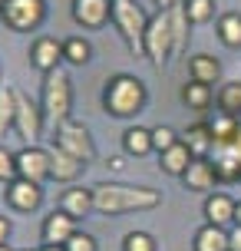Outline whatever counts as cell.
I'll return each instance as SVG.
<instances>
[{
    "label": "cell",
    "mask_w": 241,
    "mask_h": 251,
    "mask_svg": "<svg viewBox=\"0 0 241 251\" xmlns=\"http://www.w3.org/2000/svg\"><path fill=\"white\" fill-rule=\"evenodd\" d=\"M162 201V192L149 185H122V182H99L93 188V205L99 215H126L149 212Z\"/></svg>",
    "instance_id": "obj_1"
},
{
    "label": "cell",
    "mask_w": 241,
    "mask_h": 251,
    "mask_svg": "<svg viewBox=\"0 0 241 251\" xmlns=\"http://www.w3.org/2000/svg\"><path fill=\"white\" fill-rule=\"evenodd\" d=\"M142 106H145V83H142L139 76L116 73L113 79H106L102 109L113 119H132V116L142 113Z\"/></svg>",
    "instance_id": "obj_2"
},
{
    "label": "cell",
    "mask_w": 241,
    "mask_h": 251,
    "mask_svg": "<svg viewBox=\"0 0 241 251\" xmlns=\"http://www.w3.org/2000/svg\"><path fill=\"white\" fill-rule=\"evenodd\" d=\"M149 20L152 17H145L139 0H113V24L136 56H145V30H149Z\"/></svg>",
    "instance_id": "obj_3"
},
{
    "label": "cell",
    "mask_w": 241,
    "mask_h": 251,
    "mask_svg": "<svg viewBox=\"0 0 241 251\" xmlns=\"http://www.w3.org/2000/svg\"><path fill=\"white\" fill-rule=\"evenodd\" d=\"M40 109L50 119L53 129L70 119V109H73V86H70V76H66L63 70H53V73L43 76V100H40Z\"/></svg>",
    "instance_id": "obj_4"
},
{
    "label": "cell",
    "mask_w": 241,
    "mask_h": 251,
    "mask_svg": "<svg viewBox=\"0 0 241 251\" xmlns=\"http://www.w3.org/2000/svg\"><path fill=\"white\" fill-rule=\"evenodd\" d=\"M0 20L17 33H30L47 20V0H0Z\"/></svg>",
    "instance_id": "obj_5"
},
{
    "label": "cell",
    "mask_w": 241,
    "mask_h": 251,
    "mask_svg": "<svg viewBox=\"0 0 241 251\" xmlns=\"http://www.w3.org/2000/svg\"><path fill=\"white\" fill-rule=\"evenodd\" d=\"M145 56L155 63V66H165V63L175 56V43H172V20H169V10H159L149 20V30H145Z\"/></svg>",
    "instance_id": "obj_6"
},
{
    "label": "cell",
    "mask_w": 241,
    "mask_h": 251,
    "mask_svg": "<svg viewBox=\"0 0 241 251\" xmlns=\"http://www.w3.org/2000/svg\"><path fill=\"white\" fill-rule=\"evenodd\" d=\"M53 146L70 152L73 159H79V162H89V159L96 155L93 139H89V129L83 123H73V119H66V123H60L56 129H53Z\"/></svg>",
    "instance_id": "obj_7"
},
{
    "label": "cell",
    "mask_w": 241,
    "mask_h": 251,
    "mask_svg": "<svg viewBox=\"0 0 241 251\" xmlns=\"http://www.w3.org/2000/svg\"><path fill=\"white\" fill-rule=\"evenodd\" d=\"M43 109H37L33 102H30V96H24L20 89H17V116H13V129H17V136L24 139V142H37L40 132H43Z\"/></svg>",
    "instance_id": "obj_8"
},
{
    "label": "cell",
    "mask_w": 241,
    "mask_h": 251,
    "mask_svg": "<svg viewBox=\"0 0 241 251\" xmlns=\"http://www.w3.org/2000/svg\"><path fill=\"white\" fill-rule=\"evenodd\" d=\"M17 178H30L37 185L50 178V152H43L40 146H24L17 152Z\"/></svg>",
    "instance_id": "obj_9"
},
{
    "label": "cell",
    "mask_w": 241,
    "mask_h": 251,
    "mask_svg": "<svg viewBox=\"0 0 241 251\" xmlns=\"http://www.w3.org/2000/svg\"><path fill=\"white\" fill-rule=\"evenodd\" d=\"M40 235H43V245H60V248H63L66 241L76 235V218L66 215L63 208H56V212H50L47 218H43Z\"/></svg>",
    "instance_id": "obj_10"
},
{
    "label": "cell",
    "mask_w": 241,
    "mask_h": 251,
    "mask_svg": "<svg viewBox=\"0 0 241 251\" xmlns=\"http://www.w3.org/2000/svg\"><path fill=\"white\" fill-rule=\"evenodd\" d=\"M113 17V0H73V20L86 30H99Z\"/></svg>",
    "instance_id": "obj_11"
},
{
    "label": "cell",
    "mask_w": 241,
    "mask_h": 251,
    "mask_svg": "<svg viewBox=\"0 0 241 251\" xmlns=\"http://www.w3.org/2000/svg\"><path fill=\"white\" fill-rule=\"evenodd\" d=\"M7 201L17 212H33L43 201V188L30 178H13V182H7Z\"/></svg>",
    "instance_id": "obj_12"
},
{
    "label": "cell",
    "mask_w": 241,
    "mask_h": 251,
    "mask_svg": "<svg viewBox=\"0 0 241 251\" xmlns=\"http://www.w3.org/2000/svg\"><path fill=\"white\" fill-rule=\"evenodd\" d=\"M30 60L37 70L43 73H53V70H60V60H63V43L53 37H40L33 40V47H30Z\"/></svg>",
    "instance_id": "obj_13"
},
{
    "label": "cell",
    "mask_w": 241,
    "mask_h": 251,
    "mask_svg": "<svg viewBox=\"0 0 241 251\" xmlns=\"http://www.w3.org/2000/svg\"><path fill=\"white\" fill-rule=\"evenodd\" d=\"M235 205L238 201L225 195V192H212L208 199H205V225H235Z\"/></svg>",
    "instance_id": "obj_14"
},
{
    "label": "cell",
    "mask_w": 241,
    "mask_h": 251,
    "mask_svg": "<svg viewBox=\"0 0 241 251\" xmlns=\"http://www.w3.org/2000/svg\"><path fill=\"white\" fill-rule=\"evenodd\" d=\"M60 208L73 218H86L89 212H96L93 205V188H79V185H70L66 192H60Z\"/></svg>",
    "instance_id": "obj_15"
},
{
    "label": "cell",
    "mask_w": 241,
    "mask_h": 251,
    "mask_svg": "<svg viewBox=\"0 0 241 251\" xmlns=\"http://www.w3.org/2000/svg\"><path fill=\"white\" fill-rule=\"evenodd\" d=\"M182 182L192 188V192H212L218 182V172H215V162L212 159H195L189 165V172L182 176Z\"/></svg>",
    "instance_id": "obj_16"
},
{
    "label": "cell",
    "mask_w": 241,
    "mask_h": 251,
    "mask_svg": "<svg viewBox=\"0 0 241 251\" xmlns=\"http://www.w3.org/2000/svg\"><path fill=\"white\" fill-rule=\"evenodd\" d=\"M182 142L192 149V155L195 159H208L212 155V149H215V136H212V123H195L185 129V136H182Z\"/></svg>",
    "instance_id": "obj_17"
},
{
    "label": "cell",
    "mask_w": 241,
    "mask_h": 251,
    "mask_svg": "<svg viewBox=\"0 0 241 251\" xmlns=\"http://www.w3.org/2000/svg\"><path fill=\"white\" fill-rule=\"evenodd\" d=\"M83 169L86 165L79 162V159H73L70 152L56 149V146L50 149V178H56V182H76Z\"/></svg>",
    "instance_id": "obj_18"
},
{
    "label": "cell",
    "mask_w": 241,
    "mask_h": 251,
    "mask_svg": "<svg viewBox=\"0 0 241 251\" xmlns=\"http://www.w3.org/2000/svg\"><path fill=\"white\" fill-rule=\"evenodd\" d=\"M159 162H162V169L169 172V176H178V178H182L185 172H189V165L195 162V155H192V149L182 142V139H178L169 152H162V155H159Z\"/></svg>",
    "instance_id": "obj_19"
},
{
    "label": "cell",
    "mask_w": 241,
    "mask_h": 251,
    "mask_svg": "<svg viewBox=\"0 0 241 251\" xmlns=\"http://www.w3.org/2000/svg\"><path fill=\"white\" fill-rule=\"evenodd\" d=\"M192 251H228V231L218 225H202L192 238Z\"/></svg>",
    "instance_id": "obj_20"
},
{
    "label": "cell",
    "mask_w": 241,
    "mask_h": 251,
    "mask_svg": "<svg viewBox=\"0 0 241 251\" xmlns=\"http://www.w3.org/2000/svg\"><path fill=\"white\" fill-rule=\"evenodd\" d=\"M122 149H126L129 155H136V159H142V155L155 152V146H152V129H142V126H129L126 132H122Z\"/></svg>",
    "instance_id": "obj_21"
},
{
    "label": "cell",
    "mask_w": 241,
    "mask_h": 251,
    "mask_svg": "<svg viewBox=\"0 0 241 251\" xmlns=\"http://www.w3.org/2000/svg\"><path fill=\"white\" fill-rule=\"evenodd\" d=\"M189 73L192 79H198V83H218V76H221V63L212 56V53H195L189 60Z\"/></svg>",
    "instance_id": "obj_22"
},
{
    "label": "cell",
    "mask_w": 241,
    "mask_h": 251,
    "mask_svg": "<svg viewBox=\"0 0 241 251\" xmlns=\"http://www.w3.org/2000/svg\"><path fill=\"white\" fill-rule=\"evenodd\" d=\"M169 20H172V43H175V56L185 53V43H189V13H185V3H175L169 10Z\"/></svg>",
    "instance_id": "obj_23"
},
{
    "label": "cell",
    "mask_w": 241,
    "mask_h": 251,
    "mask_svg": "<svg viewBox=\"0 0 241 251\" xmlns=\"http://www.w3.org/2000/svg\"><path fill=\"white\" fill-rule=\"evenodd\" d=\"M182 102L202 113V109H208V106L215 102V93H212V86H208V83L192 79V83H185V89H182Z\"/></svg>",
    "instance_id": "obj_24"
},
{
    "label": "cell",
    "mask_w": 241,
    "mask_h": 251,
    "mask_svg": "<svg viewBox=\"0 0 241 251\" xmlns=\"http://www.w3.org/2000/svg\"><path fill=\"white\" fill-rule=\"evenodd\" d=\"M63 60L73 63V66H86L93 60V47H89L86 37H70L63 43Z\"/></svg>",
    "instance_id": "obj_25"
},
{
    "label": "cell",
    "mask_w": 241,
    "mask_h": 251,
    "mask_svg": "<svg viewBox=\"0 0 241 251\" xmlns=\"http://www.w3.org/2000/svg\"><path fill=\"white\" fill-rule=\"evenodd\" d=\"M218 37H221L225 47L238 50L241 47V13H225V17L218 20Z\"/></svg>",
    "instance_id": "obj_26"
},
{
    "label": "cell",
    "mask_w": 241,
    "mask_h": 251,
    "mask_svg": "<svg viewBox=\"0 0 241 251\" xmlns=\"http://www.w3.org/2000/svg\"><path fill=\"white\" fill-rule=\"evenodd\" d=\"M215 102H218V109H221L225 116H238V119H241V83L221 86V89H218V96H215Z\"/></svg>",
    "instance_id": "obj_27"
},
{
    "label": "cell",
    "mask_w": 241,
    "mask_h": 251,
    "mask_svg": "<svg viewBox=\"0 0 241 251\" xmlns=\"http://www.w3.org/2000/svg\"><path fill=\"white\" fill-rule=\"evenodd\" d=\"M13 116H17V89L0 86V139L13 129Z\"/></svg>",
    "instance_id": "obj_28"
},
{
    "label": "cell",
    "mask_w": 241,
    "mask_h": 251,
    "mask_svg": "<svg viewBox=\"0 0 241 251\" xmlns=\"http://www.w3.org/2000/svg\"><path fill=\"white\" fill-rule=\"evenodd\" d=\"M192 24H208L215 17V0H182Z\"/></svg>",
    "instance_id": "obj_29"
},
{
    "label": "cell",
    "mask_w": 241,
    "mask_h": 251,
    "mask_svg": "<svg viewBox=\"0 0 241 251\" xmlns=\"http://www.w3.org/2000/svg\"><path fill=\"white\" fill-rule=\"evenodd\" d=\"M122 251H159V245L149 231H129L122 238Z\"/></svg>",
    "instance_id": "obj_30"
},
{
    "label": "cell",
    "mask_w": 241,
    "mask_h": 251,
    "mask_svg": "<svg viewBox=\"0 0 241 251\" xmlns=\"http://www.w3.org/2000/svg\"><path fill=\"white\" fill-rule=\"evenodd\" d=\"M175 142H178V132L172 129V126H155V129H152V146H155V152H159V155H162V152H169Z\"/></svg>",
    "instance_id": "obj_31"
},
{
    "label": "cell",
    "mask_w": 241,
    "mask_h": 251,
    "mask_svg": "<svg viewBox=\"0 0 241 251\" xmlns=\"http://www.w3.org/2000/svg\"><path fill=\"white\" fill-rule=\"evenodd\" d=\"M17 178V152H7L0 146V182H13Z\"/></svg>",
    "instance_id": "obj_32"
},
{
    "label": "cell",
    "mask_w": 241,
    "mask_h": 251,
    "mask_svg": "<svg viewBox=\"0 0 241 251\" xmlns=\"http://www.w3.org/2000/svg\"><path fill=\"white\" fill-rule=\"evenodd\" d=\"M66 251H96V238L93 235H86V231H76L73 238L63 245Z\"/></svg>",
    "instance_id": "obj_33"
},
{
    "label": "cell",
    "mask_w": 241,
    "mask_h": 251,
    "mask_svg": "<svg viewBox=\"0 0 241 251\" xmlns=\"http://www.w3.org/2000/svg\"><path fill=\"white\" fill-rule=\"evenodd\" d=\"M228 251H241V225H235L228 231Z\"/></svg>",
    "instance_id": "obj_34"
},
{
    "label": "cell",
    "mask_w": 241,
    "mask_h": 251,
    "mask_svg": "<svg viewBox=\"0 0 241 251\" xmlns=\"http://www.w3.org/2000/svg\"><path fill=\"white\" fill-rule=\"evenodd\" d=\"M106 165H109L113 172H122V169H126V159H122V155H113V159H106Z\"/></svg>",
    "instance_id": "obj_35"
},
{
    "label": "cell",
    "mask_w": 241,
    "mask_h": 251,
    "mask_svg": "<svg viewBox=\"0 0 241 251\" xmlns=\"http://www.w3.org/2000/svg\"><path fill=\"white\" fill-rule=\"evenodd\" d=\"M7 238H10V222L0 215V245H7Z\"/></svg>",
    "instance_id": "obj_36"
},
{
    "label": "cell",
    "mask_w": 241,
    "mask_h": 251,
    "mask_svg": "<svg viewBox=\"0 0 241 251\" xmlns=\"http://www.w3.org/2000/svg\"><path fill=\"white\" fill-rule=\"evenodd\" d=\"M155 3H159V10H172V7L182 3V0H155Z\"/></svg>",
    "instance_id": "obj_37"
},
{
    "label": "cell",
    "mask_w": 241,
    "mask_h": 251,
    "mask_svg": "<svg viewBox=\"0 0 241 251\" xmlns=\"http://www.w3.org/2000/svg\"><path fill=\"white\" fill-rule=\"evenodd\" d=\"M235 225H241V201L235 205Z\"/></svg>",
    "instance_id": "obj_38"
},
{
    "label": "cell",
    "mask_w": 241,
    "mask_h": 251,
    "mask_svg": "<svg viewBox=\"0 0 241 251\" xmlns=\"http://www.w3.org/2000/svg\"><path fill=\"white\" fill-rule=\"evenodd\" d=\"M40 251H66V248H60V245H43Z\"/></svg>",
    "instance_id": "obj_39"
},
{
    "label": "cell",
    "mask_w": 241,
    "mask_h": 251,
    "mask_svg": "<svg viewBox=\"0 0 241 251\" xmlns=\"http://www.w3.org/2000/svg\"><path fill=\"white\" fill-rule=\"evenodd\" d=\"M0 251H13V248H7V245H0Z\"/></svg>",
    "instance_id": "obj_40"
},
{
    "label": "cell",
    "mask_w": 241,
    "mask_h": 251,
    "mask_svg": "<svg viewBox=\"0 0 241 251\" xmlns=\"http://www.w3.org/2000/svg\"><path fill=\"white\" fill-rule=\"evenodd\" d=\"M20 251H30V248H20Z\"/></svg>",
    "instance_id": "obj_41"
}]
</instances>
